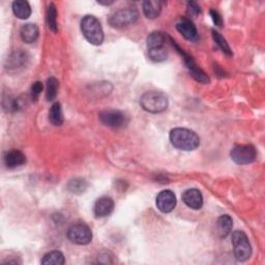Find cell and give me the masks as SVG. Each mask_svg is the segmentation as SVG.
Returning <instances> with one entry per match:
<instances>
[{
	"label": "cell",
	"instance_id": "2",
	"mask_svg": "<svg viewBox=\"0 0 265 265\" xmlns=\"http://www.w3.org/2000/svg\"><path fill=\"white\" fill-rule=\"evenodd\" d=\"M81 30L85 39L92 45L99 46L104 42V31L101 22L95 17L87 15L81 20Z\"/></svg>",
	"mask_w": 265,
	"mask_h": 265
},
{
	"label": "cell",
	"instance_id": "4",
	"mask_svg": "<svg viewBox=\"0 0 265 265\" xmlns=\"http://www.w3.org/2000/svg\"><path fill=\"white\" fill-rule=\"evenodd\" d=\"M232 244L234 256L237 261L244 262L252 255V248L248 236L243 231H235L232 234Z\"/></svg>",
	"mask_w": 265,
	"mask_h": 265
},
{
	"label": "cell",
	"instance_id": "9",
	"mask_svg": "<svg viewBox=\"0 0 265 265\" xmlns=\"http://www.w3.org/2000/svg\"><path fill=\"white\" fill-rule=\"evenodd\" d=\"M156 206L162 213H171L176 206V197L174 193L170 190L162 191L156 197Z\"/></svg>",
	"mask_w": 265,
	"mask_h": 265
},
{
	"label": "cell",
	"instance_id": "24",
	"mask_svg": "<svg viewBox=\"0 0 265 265\" xmlns=\"http://www.w3.org/2000/svg\"><path fill=\"white\" fill-rule=\"evenodd\" d=\"M46 19H47V24L48 27L51 31L53 32H57L58 30V25H57V10L55 5L51 3L49 4L47 8V15H46Z\"/></svg>",
	"mask_w": 265,
	"mask_h": 265
},
{
	"label": "cell",
	"instance_id": "31",
	"mask_svg": "<svg viewBox=\"0 0 265 265\" xmlns=\"http://www.w3.org/2000/svg\"><path fill=\"white\" fill-rule=\"evenodd\" d=\"M209 14H210L211 19H213V21H214V23H215L216 26H222L223 19H222V17H221V15L217 11L210 10Z\"/></svg>",
	"mask_w": 265,
	"mask_h": 265
},
{
	"label": "cell",
	"instance_id": "26",
	"mask_svg": "<svg viewBox=\"0 0 265 265\" xmlns=\"http://www.w3.org/2000/svg\"><path fill=\"white\" fill-rule=\"evenodd\" d=\"M213 38L217 45L221 48V50H222L224 53H226L227 55H232V51L230 47H229L228 43L226 42V40L222 37V35H221L218 31L213 30Z\"/></svg>",
	"mask_w": 265,
	"mask_h": 265
},
{
	"label": "cell",
	"instance_id": "14",
	"mask_svg": "<svg viewBox=\"0 0 265 265\" xmlns=\"http://www.w3.org/2000/svg\"><path fill=\"white\" fill-rule=\"evenodd\" d=\"M4 163L7 168L13 169V168H17L24 165L26 163V156L22 152H20V150L13 149L5 155Z\"/></svg>",
	"mask_w": 265,
	"mask_h": 265
},
{
	"label": "cell",
	"instance_id": "20",
	"mask_svg": "<svg viewBox=\"0 0 265 265\" xmlns=\"http://www.w3.org/2000/svg\"><path fill=\"white\" fill-rule=\"evenodd\" d=\"M166 37L161 31H154L148 35L147 38V48L148 50L162 48L165 45Z\"/></svg>",
	"mask_w": 265,
	"mask_h": 265
},
{
	"label": "cell",
	"instance_id": "22",
	"mask_svg": "<svg viewBox=\"0 0 265 265\" xmlns=\"http://www.w3.org/2000/svg\"><path fill=\"white\" fill-rule=\"evenodd\" d=\"M65 263V256L59 251H52L47 253L42 260V264L46 265H63Z\"/></svg>",
	"mask_w": 265,
	"mask_h": 265
},
{
	"label": "cell",
	"instance_id": "25",
	"mask_svg": "<svg viewBox=\"0 0 265 265\" xmlns=\"http://www.w3.org/2000/svg\"><path fill=\"white\" fill-rule=\"evenodd\" d=\"M58 87H59V82L56 78L51 77L48 79L47 91H46V96H47L48 101H53L56 98Z\"/></svg>",
	"mask_w": 265,
	"mask_h": 265
},
{
	"label": "cell",
	"instance_id": "5",
	"mask_svg": "<svg viewBox=\"0 0 265 265\" xmlns=\"http://www.w3.org/2000/svg\"><path fill=\"white\" fill-rule=\"evenodd\" d=\"M138 18L139 14L135 8H122L110 17L109 23L114 28H122L136 23Z\"/></svg>",
	"mask_w": 265,
	"mask_h": 265
},
{
	"label": "cell",
	"instance_id": "28",
	"mask_svg": "<svg viewBox=\"0 0 265 265\" xmlns=\"http://www.w3.org/2000/svg\"><path fill=\"white\" fill-rule=\"evenodd\" d=\"M3 108L7 112H14L18 110V102L16 99H12L7 96V99L3 100Z\"/></svg>",
	"mask_w": 265,
	"mask_h": 265
},
{
	"label": "cell",
	"instance_id": "16",
	"mask_svg": "<svg viewBox=\"0 0 265 265\" xmlns=\"http://www.w3.org/2000/svg\"><path fill=\"white\" fill-rule=\"evenodd\" d=\"M27 54L23 51H17L14 52L13 54L7 58V66L6 67L8 69H17L19 67H22L23 66H26L27 63Z\"/></svg>",
	"mask_w": 265,
	"mask_h": 265
},
{
	"label": "cell",
	"instance_id": "13",
	"mask_svg": "<svg viewBox=\"0 0 265 265\" xmlns=\"http://www.w3.org/2000/svg\"><path fill=\"white\" fill-rule=\"evenodd\" d=\"M114 209V202L110 197H101L94 204V215L96 218H105L111 215Z\"/></svg>",
	"mask_w": 265,
	"mask_h": 265
},
{
	"label": "cell",
	"instance_id": "18",
	"mask_svg": "<svg viewBox=\"0 0 265 265\" xmlns=\"http://www.w3.org/2000/svg\"><path fill=\"white\" fill-rule=\"evenodd\" d=\"M39 34H40V30L35 24H32V23L26 24L21 28V38L25 43H27V44H32L37 41L39 39Z\"/></svg>",
	"mask_w": 265,
	"mask_h": 265
},
{
	"label": "cell",
	"instance_id": "3",
	"mask_svg": "<svg viewBox=\"0 0 265 265\" xmlns=\"http://www.w3.org/2000/svg\"><path fill=\"white\" fill-rule=\"evenodd\" d=\"M140 105L149 113H161L168 107V99L163 92L147 91L141 96Z\"/></svg>",
	"mask_w": 265,
	"mask_h": 265
},
{
	"label": "cell",
	"instance_id": "21",
	"mask_svg": "<svg viewBox=\"0 0 265 265\" xmlns=\"http://www.w3.org/2000/svg\"><path fill=\"white\" fill-rule=\"evenodd\" d=\"M49 120L52 125L54 126H61L64 123V114L63 109H61V105L59 103H55L52 105V107L49 111Z\"/></svg>",
	"mask_w": 265,
	"mask_h": 265
},
{
	"label": "cell",
	"instance_id": "17",
	"mask_svg": "<svg viewBox=\"0 0 265 265\" xmlns=\"http://www.w3.org/2000/svg\"><path fill=\"white\" fill-rule=\"evenodd\" d=\"M143 12L148 19H155L162 12V2L157 0H147L143 2Z\"/></svg>",
	"mask_w": 265,
	"mask_h": 265
},
{
	"label": "cell",
	"instance_id": "15",
	"mask_svg": "<svg viewBox=\"0 0 265 265\" xmlns=\"http://www.w3.org/2000/svg\"><path fill=\"white\" fill-rule=\"evenodd\" d=\"M232 227H233V221L230 218V216H228V215L221 216L218 219V222H217V233L220 237L225 238L231 233Z\"/></svg>",
	"mask_w": 265,
	"mask_h": 265
},
{
	"label": "cell",
	"instance_id": "10",
	"mask_svg": "<svg viewBox=\"0 0 265 265\" xmlns=\"http://www.w3.org/2000/svg\"><path fill=\"white\" fill-rule=\"evenodd\" d=\"M176 47H177V46H176ZM177 49L181 53V55L183 56L184 63H185V65H187V67L189 68V72H190L191 76L194 79H195L196 81H198L200 83H204V84L209 83L208 76L204 72H203V70L195 63H194V60L192 59V57L185 54V53L183 51H181L178 47H177Z\"/></svg>",
	"mask_w": 265,
	"mask_h": 265
},
{
	"label": "cell",
	"instance_id": "1",
	"mask_svg": "<svg viewBox=\"0 0 265 265\" xmlns=\"http://www.w3.org/2000/svg\"><path fill=\"white\" fill-rule=\"evenodd\" d=\"M170 141L174 147L183 152H192L200 145V138L196 132L182 128H176L171 131Z\"/></svg>",
	"mask_w": 265,
	"mask_h": 265
},
{
	"label": "cell",
	"instance_id": "27",
	"mask_svg": "<svg viewBox=\"0 0 265 265\" xmlns=\"http://www.w3.org/2000/svg\"><path fill=\"white\" fill-rule=\"evenodd\" d=\"M148 54H149L150 59L155 61V63H161V61L166 60L167 56H168V53H167V50L165 49V47L148 50Z\"/></svg>",
	"mask_w": 265,
	"mask_h": 265
},
{
	"label": "cell",
	"instance_id": "30",
	"mask_svg": "<svg viewBox=\"0 0 265 265\" xmlns=\"http://www.w3.org/2000/svg\"><path fill=\"white\" fill-rule=\"evenodd\" d=\"M188 13L191 16H198L201 13L200 6L197 2L195 1H191L188 3Z\"/></svg>",
	"mask_w": 265,
	"mask_h": 265
},
{
	"label": "cell",
	"instance_id": "11",
	"mask_svg": "<svg viewBox=\"0 0 265 265\" xmlns=\"http://www.w3.org/2000/svg\"><path fill=\"white\" fill-rule=\"evenodd\" d=\"M182 200L192 209H200L203 205L202 194L197 189L187 190L182 195Z\"/></svg>",
	"mask_w": 265,
	"mask_h": 265
},
{
	"label": "cell",
	"instance_id": "8",
	"mask_svg": "<svg viewBox=\"0 0 265 265\" xmlns=\"http://www.w3.org/2000/svg\"><path fill=\"white\" fill-rule=\"evenodd\" d=\"M103 125L110 128H120L125 125V115L117 110H105L100 113Z\"/></svg>",
	"mask_w": 265,
	"mask_h": 265
},
{
	"label": "cell",
	"instance_id": "29",
	"mask_svg": "<svg viewBox=\"0 0 265 265\" xmlns=\"http://www.w3.org/2000/svg\"><path fill=\"white\" fill-rule=\"evenodd\" d=\"M43 91V84L40 81L34 82L31 86V99L33 101H37L39 99V96L41 92Z\"/></svg>",
	"mask_w": 265,
	"mask_h": 265
},
{
	"label": "cell",
	"instance_id": "19",
	"mask_svg": "<svg viewBox=\"0 0 265 265\" xmlns=\"http://www.w3.org/2000/svg\"><path fill=\"white\" fill-rule=\"evenodd\" d=\"M13 12L17 18L25 20L29 18V16L31 15V8L27 1H24V0H17V1L13 3Z\"/></svg>",
	"mask_w": 265,
	"mask_h": 265
},
{
	"label": "cell",
	"instance_id": "6",
	"mask_svg": "<svg viewBox=\"0 0 265 265\" xmlns=\"http://www.w3.org/2000/svg\"><path fill=\"white\" fill-rule=\"evenodd\" d=\"M67 238L73 243L86 245L92 241V232L85 224H75L68 228Z\"/></svg>",
	"mask_w": 265,
	"mask_h": 265
},
{
	"label": "cell",
	"instance_id": "12",
	"mask_svg": "<svg viewBox=\"0 0 265 265\" xmlns=\"http://www.w3.org/2000/svg\"><path fill=\"white\" fill-rule=\"evenodd\" d=\"M176 28L179 31V33L182 34L184 39L189 41H197L198 39V31L196 26L189 19H182L180 22L176 25Z\"/></svg>",
	"mask_w": 265,
	"mask_h": 265
},
{
	"label": "cell",
	"instance_id": "23",
	"mask_svg": "<svg viewBox=\"0 0 265 265\" xmlns=\"http://www.w3.org/2000/svg\"><path fill=\"white\" fill-rule=\"evenodd\" d=\"M88 188V183L85 179L83 178H74L72 180H69L67 183V190L76 194V195H81L83 194Z\"/></svg>",
	"mask_w": 265,
	"mask_h": 265
},
{
	"label": "cell",
	"instance_id": "7",
	"mask_svg": "<svg viewBox=\"0 0 265 265\" xmlns=\"http://www.w3.org/2000/svg\"><path fill=\"white\" fill-rule=\"evenodd\" d=\"M232 161L238 165H248L255 161L257 153L251 144L235 145L231 150Z\"/></svg>",
	"mask_w": 265,
	"mask_h": 265
}]
</instances>
